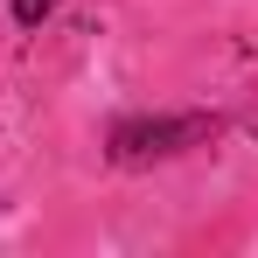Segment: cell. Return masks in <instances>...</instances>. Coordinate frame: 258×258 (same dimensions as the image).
Listing matches in <instances>:
<instances>
[{
    "label": "cell",
    "mask_w": 258,
    "mask_h": 258,
    "mask_svg": "<svg viewBox=\"0 0 258 258\" xmlns=\"http://www.w3.org/2000/svg\"><path fill=\"white\" fill-rule=\"evenodd\" d=\"M223 119L210 112H181V119H119L112 126V161L119 168H147V161H174L188 147H210Z\"/></svg>",
    "instance_id": "obj_1"
},
{
    "label": "cell",
    "mask_w": 258,
    "mask_h": 258,
    "mask_svg": "<svg viewBox=\"0 0 258 258\" xmlns=\"http://www.w3.org/2000/svg\"><path fill=\"white\" fill-rule=\"evenodd\" d=\"M56 7H63V0H14V21H21V28H35V21H49Z\"/></svg>",
    "instance_id": "obj_2"
}]
</instances>
